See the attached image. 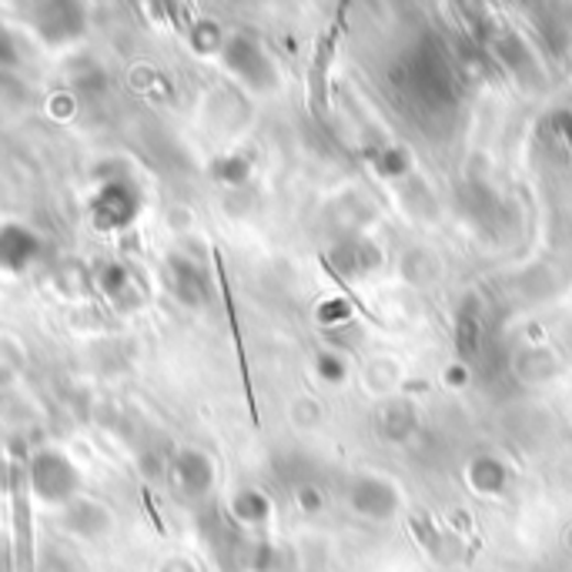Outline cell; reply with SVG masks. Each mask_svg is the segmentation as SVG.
Returning <instances> with one entry per match:
<instances>
[{"label":"cell","instance_id":"cell-15","mask_svg":"<svg viewBox=\"0 0 572 572\" xmlns=\"http://www.w3.org/2000/svg\"><path fill=\"white\" fill-rule=\"evenodd\" d=\"M18 64H21V41L4 21H0V70H14Z\"/></svg>","mask_w":572,"mask_h":572},{"label":"cell","instance_id":"cell-2","mask_svg":"<svg viewBox=\"0 0 572 572\" xmlns=\"http://www.w3.org/2000/svg\"><path fill=\"white\" fill-rule=\"evenodd\" d=\"M141 214V191L127 178H108L91 201V222L98 232H124Z\"/></svg>","mask_w":572,"mask_h":572},{"label":"cell","instance_id":"cell-13","mask_svg":"<svg viewBox=\"0 0 572 572\" xmlns=\"http://www.w3.org/2000/svg\"><path fill=\"white\" fill-rule=\"evenodd\" d=\"M232 516H235L238 523L255 526V523H261V519L268 516V498H265L258 489H242V492H235V498H232Z\"/></svg>","mask_w":572,"mask_h":572},{"label":"cell","instance_id":"cell-9","mask_svg":"<svg viewBox=\"0 0 572 572\" xmlns=\"http://www.w3.org/2000/svg\"><path fill=\"white\" fill-rule=\"evenodd\" d=\"M60 523L67 532H75L81 539H98L111 529V513L94 503V498H70L60 509Z\"/></svg>","mask_w":572,"mask_h":572},{"label":"cell","instance_id":"cell-4","mask_svg":"<svg viewBox=\"0 0 572 572\" xmlns=\"http://www.w3.org/2000/svg\"><path fill=\"white\" fill-rule=\"evenodd\" d=\"M222 64L251 91H268L274 85L271 60L265 57V51L251 37H242V34L228 37L225 47H222Z\"/></svg>","mask_w":572,"mask_h":572},{"label":"cell","instance_id":"cell-11","mask_svg":"<svg viewBox=\"0 0 572 572\" xmlns=\"http://www.w3.org/2000/svg\"><path fill=\"white\" fill-rule=\"evenodd\" d=\"M14 516H18L14 565H18V572H37V565H34V546H31V513H27V506H24L21 489H18V509H14Z\"/></svg>","mask_w":572,"mask_h":572},{"label":"cell","instance_id":"cell-5","mask_svg":"<svg viewBox=\"0 0 572 572\" xmlns=\"http://www.w3.org/2000/svg\"><path fill=\"white\" fill-rule=\"evenodd\" d=\"M37 37L51 47H64L85 34V8L70 4V0H54V4H37L31 18Z\"/></svg>","mask_w":572,"mask_h":572},{"label":"cell","instance_id":"cell-8","mask_svg":"<svg viewBox=\"0 0 572 572\" xmlns=\"http://www.w3.org/2000/svg\"><path fill=\"white\" fill-rule=\"evenodd\" d=\"M94 284L101 289V295L117 309V312H134L141 305V292H137V278L131 274V268L124 261H104L94 271Z\"/></svg>","mask_w":572,"mask_h":572},{"label":"cell","instance_id":"cell-3","mask_svg":"<svg viewBox=\"0 0 572 572\" xmlns=\"http://www.w3.org/2000/svg\"><path fill=\"white\" fill-rule=\"evenodd\" d=\"M214 479H218L214 459L198 446H184L168 459V482L184 503H201V498H208L214 489Z\"/></svg>","mask_w":572,"mask_h":572},{"label":"cell","instance_id":"cell-12","mask_svg":"<svg viewBox=\"0 0 572 572\" xmlns=\"http://www.w3.org/2000/svg\"><path fill=\"white\" fill-rule=\"evenodd\" d=\"M24 348L14 338L0 335V389H11L24 375Z\"/></svg>","mask_w":572,"mask_h":572},{"label":"cell","instance_id":"cell-7","mask_svg":"<svg viewBox=\"0 0 572 572\" xmlns=\"http://www.w3.org/2000/svg\"><path fill=\"white\" fill-rule=\"evenodd\" d=\"M41 251H44V242L31 225H24V222L0 225V271L21 274L41 258Z\"/></svg>","mask_w":572,"mask_h":572},{"label":"cell","instance_id":"cell-14","mask_svg":"<svg viewBox=\"0 0 572 572\" xmlns=\"http://www.w3.org/2000/svg\"><path fill=\"white\" fill-rule=\"evenodd\" d=\"M211 175L222 184H245L248 181V161L242 155H225L211 161Z\"/></svg>","mask_w":572,"mask_h":572},{"label":"cell","instance_id":"cell-6","mask_svg":"<svg viewBox=\"0 0 572 572\" xmlns=\"http://www.w3.org/2000/svg\"><path fill=\"white\" fill-rule=\"evenodd\" d=\"M165 274H168L171 295L184 309H204L211 302V278H208V271H204L201 261H194L188 255H171Z\"/></svg>","mask_w":572,"mask_h":572},{"label":"cell","instance_id":"cell-10","mask_svg":"<svg viewBox=\"0 0 572 572\" xmlns=\"http://www.w3.org/2000/svg\"><path fill=\"white\" fill-rule=\"evenodd\" d=\"M225 41H228V34H225V27H222L218 21H214V18H198V21H191V27H188V44H191V51L201 54V57H214V54L222 57Z\"/></svg>","mask_w":572,"mask_h":572},{"label":"cell","instance_id":"cell-1","mask_svg":"<svg viewBox=\"0 0 572 572\" xmlns=\"http://www.w3.org/2000/svg\"><path fill=\"white\" fill-rule=\"evenodd\" d=\"M31 492L47 506H67L81 492V472L60 449H37L24 472Z\"/></svg>","mask_w":572,"mask_h":572}]
</instances>
